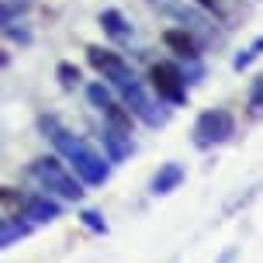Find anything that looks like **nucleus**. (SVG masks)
<instances>
[{"mask_svg":"<svg viewBox=\"0 0 263 263\" xmlns=\"http://www.w3.org/2000/svg\"><path fill=\"white\" fill-rule=\"evenodd\" d=\"M31 177L39 180L49 194H59L63 201H80L83 197V187H80V180L73 177V173L66 170L63 163L55 156H45V159H35L31 163Z\"/></svg>","mask_w":263,"mask_h":263,"instance_id":"f03ea898","label":"nucleus"},{"mask_svg":"<svg viewBox=\"0 0 263 263\" xmlns=\"http://www.w3.org/2000/svg\"><path fill=\"white\" fill-rule=\"evenodd\" d=\"M260 93H263V80L256 77L253 80V93H250V111L253 115H260Z\"/></svg>","mask_w":263,"mask_h":263,"instance_id":"a211bd4d","label":"nucleus"},{"mask_svg":"<svg viewBox=\"0 0 263 263\" xmlns=\"http://www.w3.org/2000/svg\"><path fill=\"white\" fill-rule=\"evenodd\" d=\"M163 42H166V49L177 52L180 59H197V55H201V45H197L194 31H187V28H166V31H163Z\"/></svg>","mask_w":263,"mask_h":263,"instance_id":"1a4fd4ad","label":"nucleus"},{"mask_svg":"<svg viewBox=\"0 0 263 263\" xmlns=\"http://www.w3.org/2000/svg\"><path fill=\"white\" fill-rule=\"evenodd\" d=\"M80 222L87 225L90 232H107V222H104V218H101V211H93V208L80 211Z\"/></svg>","mask_w":263,"mask_h":263,"instance_id":"dca6fc26","label":"nucleus"},{"mask_svg":"<svg viewBox=\"0 0 263 263\" xmlns=\"http://www.w3.org/2000/svg\"><path fill=\"white\" fill-rule=\"evenodd\" d=\"M55 73H59V83H63L66 90H73V87L80 83V69H77V66H69V63H59Z\"/></svg>","mask_w":263,"mask_h":263,"instance_id":"f3484780","label":"nucleus"},{"mask_svg":"<svg viewBox=\"0 0 263 263\" xmlns=\"http://www.w3.org/2000/svg\"><path fill=\"white\" fill-rule=\"evenodd\" d=\"M115 90L121 93V101H125V107H128L132 118L145 121L149 128H159V125H166V115L159 111V104L149 97V90H145L142 83H139V77L128 80V83H121V87H115Z\"/></svg>","mask_w":263,"mask_h":263,"instance_id":"7ed1b4c3","label":"nucleus"},{"mask_svg":"<svg viewBox=\"0 0 263 263\" xmlns=\"http://www.w3.org/2000/svg\"><path fill=\"white\" fill-rule=\"evenodd\" d=\"M0 63H7V59H4V55H0Z\"/></svg>","mask_w":263,"mask_h":263,"instance_id":"412c9836","label":"nucleus"},{"mask_svg":"<svg viewBox=\"0 0 263 263\" xmlns=\"http://www.w3.org/2000/svg\"><path fill=\"white\" fill-rule=\"evenodd\" d=\"M236 135V118L215 107V111H204L201 118L194 121V145L197 149H211V145H222Z\"/></svg>","mask_w":263,"mask_h":263,"instance_id":"20e7f679","label":"nucleus"},{"mask_svg":"<svg viewBox=\"0 0 263 263\" xmlns=\"http://www.w3.org/2000/svg\"><path fill=\"white\" fill-rule=\"evenodd\" d=\"M87 97H90V104L97 107V111H104V107L115 101V97H111V90H107L104 83H90V87H87Z\"/></svg>","mask_w":263,"mask_h":263,"instance_id":"4468645a","label":"nucleus"},{"mask_svg":"<svg viewBox=\"0 0 263 263\" xmlns=\"http://www.w3.org/2000/svg\"><path fill=\"white\" fill-rule=\"evenodd\" d=\"M163 11L173 14L177 21H184V28H191V31H204V35H211V21L204 17V14H197L191 4H163Z\"/></svg>","mask_w":263,"mask_h":263,"instance_id":"9b49d317","label":"nucleus"},{"mask_svg":"<svg viewBox=\"0 0 263 263\" xmlns=\"http://www.w3.org/2000/svg\"><path fill=\"white\" fill-rule=\"evenodd\" d=\"M184 184V166L180 163H166V166H159L156 177H153V184H149V191L153 194H170V191H177V187Z\"/></svg>","mask_w":263,"mask_h":263,"instance_id":"9d476101","label":"nucleus"},{"mask_svg":"<svg viewBox=\"0 0 263 263\" xmlns=\"http://www.w3.org/2000/svg\"><path fill=\"white\" fill-rule=\"evenodd\" d=\"M59 201H52L49 194H31L21 201V211H17V218L25 215V218H31V222H55L59 218Z\"/></svg>","mask_w":263,"mask_h":263,"instance_id":"0eeeda50","label":"nucleus"},{"mask_svg":"<svg viewBox=\"0 0 263 263\" xmlns=\"http://www.w3.org/2000/svg\"><path fill=\"white\" fill-rule=\"evenodd\" d=\"M101 139H104V149H107V159H111V163H121V159H128L132 153H135V142H132V135L125 128L104 125Z\"/></svg>","mask_w":263,"mask_h":263,"instance_id":"6e6552de","label":"nucleus"},{"mask_svg":"<svg viewBox=\"0 0 263 263\" xmlns=\"http://www.w3.org/2000/svg\"><path fill=\"white\" fill-rule=\"evenodd\" d=\"M42 128L49 132V139H52V145L59 149V156L69 159V166L77 170V180H80V184H87V187L107 184L111 166L104 163V156H101L97 149H90V145L83 142L80 135H73L69 128H63L55 118H45V121H42Z\"/></svg>","mask_w":263,"mask_h":263,"instance_id":"f257e3e1","label":"nucleus"},{"mask_svg":"<svg viewBox=\"0 0 263 263\" xmlns=\"http://www.w3.org/2000/svg\"><path fill=\"white\" fill-rule=\"evenodd\" d=\"M87 55H90V66L101 73L104 80H111V87H121V83H128V80H135V73H132V66L121 59L118 52H111V49H101V45H90L87 49Z\"/></svg>","mask_w":263,"mask_h":263,"instance_id":"423d86ee","label":"nucleus"},{"mask_svg":"<svg viewBox=\"0 0 263 263\" xmlns=\"http://www.w3.org/2000/svg\"><path fill=\"white\" fill-rule=\"evenodd\" d=\"M149 80H153V90L159 93V101H170V104L187 101V80L173 63H156L149 69Z\"/></svg>","mask_w":263,"mask_h":263,"instance_id":"39448f33","label":"nucleus"},{"mask_svg":"<svg viewBox=\"0 0 263 263\" xmlns=\"http://www.w3.org/2000/svg\"><path fill=\"white\" fill-rule=\"evenodd\" d=\"M256 55H260V42H253V49H250V52H242V55H239V59H236V69H246V66H250L253 59H256Z\"/></svg>","mask_w":263,"mask_h":263,"instance_id":"6ab92c4d","label":"nucleus"},{"mask_svg":"<svg viewBox=\"0 0 263 263\" xmlns=\"http://www.w3.org/2000/svg\"><path fill=\"white\" fill-rule=\"evenodd\" d=\"M31 236V225L28 222H17V218H0V250H7L11 242Z\"/></svg>","mask_w":263,"mask_h":263,"instance_id":"ddd939ff","label":"nucleus"},{"mask_svg":"<svg viewBox=\"0 0 263 263\" xmlns=\"http://www.w3.org/2000/svg\"><path fill=\"white\" fill-rule=\"evenodd\" d=\"M187 4H197L201 11H215V14H222V4H218V0H187Z\"/></svg>","mask_w":263,"mask_h":263,"instance_id":"aec40b11","label":"nucleus"},{"mask_svg":"<svg viewBox=\"0 0 263 263\" xmlns=\"http://www.w3.org/2000/svg\"><path fill=\"white\" fill-rule=\"evenodd\" d=\"M25 7H28V0H7V4H0V25H11Z\"/></svg>","mask_w":263,"mask_h":263,"instance_id":"2eb2a0df","label":"nucleus"},{"mask_svg":"<svg viewBox=\"0 0 263 263\" xmlns=\"http://www.w3.org/2000/svg\"><path fill=\"white\" fill-rule=\"evenodd\" d=\"M101 28H104L107 39H115V42H128L132 39V25L125 21V14L115 11V7L101 11Z\"/></svg>","mask_w":263,"mask_h":263,"instance_id":"f8f14e48","label":"nucleus"}]
</instances>
